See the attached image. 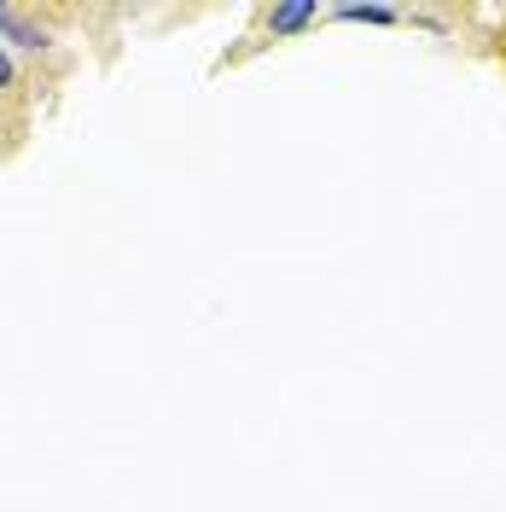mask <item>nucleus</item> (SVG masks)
Segmentation results:
<instances>
[{
    "label": "nucleus",
    "instance_id": "3",
    "mask_svg": "<svg viewBox=\"0 0 506 512\" xmlns=\"http://www.w3.org/2000/svg\"><path fill=\"white\" fill-rule=\"evenodd\" d=\"M12 82H18V70H12V59H6V47H0V94H6Z\"/></svg>",
    "mask_w": 506,
    "mask_h": 512
},
{
    "label": "nucleus",
    "instance_id": "1",
    "mask_svg": "<svg viewBox=\"0 0 506 512\" xmlns=\"http://www.w3.org/2000/svg\"><path fill=\"white\" fill-rule=\"evenodd\" d=\"M315 18H320L315 0H285V6L268 12V30H274V35H297L303 24H315Z\"/></svg>",
    "mask_w": 506,
    "mask_h": 512
},
{
    "label": "nucleus",
    "instance_id": "2",
    "mask_svg": "<svg viewBox=\"0 0 506 512\" xmlns=\"http://www.w3.org/2000/svg\"><path fill=\"white\" fill-rule=\"evenodd\" d=\"M332 18H344V24H396V18H402V12H396V6H332Z\"/></svg>",
    "mask_w": 506,
    "mask_h": 512
}]
</instances>
